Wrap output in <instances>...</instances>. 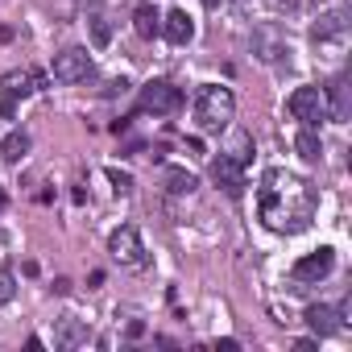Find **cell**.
Returning a JSON list of instances; mask_svg holds the SVG:
<instances>
[{"mask_svg":"<svg viewBox=\"0 0 352 352\" xmlns=\"http://www.w3.org/2000/svg\"><path fill=\"white\" fill-rule=\"evenodd\" d=\"M315 208H319V195L307 179L282 170V166H270L261 174V187H257V216L270 232H307L311 220H315Z\"/></svg>","mask_w":352,"mask_h":352,"instance_id":"cell-1","label":"cell"},{"mask_svg":"<svg viewBox=\"0 0 352 352\" xmlns=\"http://www.w3.org/2000/svg\"><path fill=\"white\" fill-rule=\"evenodd\" d=\"M236 120V96L220 83H204L195 91V124L199 133H228Z\"/></svg>","mask_w":352,"mask_h":352,"instance_id":"cell-2","label":"cell"},{"mask_svg":"<svg viewBox=\"0 0 352 352\" xmlns=\"http://www.w3.org/2000/svg\"><path fill=\"white\" fill-rule=\"evenodd\" d=\"M108 257L120 265V270H145L149 265V253L141 245V232L133 224H120L112 236H108Z\"/></svg>","mask_w":352,"mask_h":352,"instance_id":"cell-3","label":"cell"},{"mask_svg":"<svg viewBox=\"0 0 352 352\" xmlns=\"http://www.w3.org/2000/svg\"><path fill=\"white\" fill-rule=\"evenodd\" d=\"M34 91H46V75L42 71H34V67H21V71H9L5 79H0V112L5 116H13V104L17 100H25V96H34Z\"/></svg>","mask_w":352,"mask_h":352,"instance_id":"cell-4","label":"cell"},{"mask_svg":"<svg viewBox=\"0 0 352 352\" xmlns=\"http://www.w3.org/2000/svg\"><path fill=\"white\" fill-rule=\"evenodd\" d=\"M286 112L302 124V129H319L327 120V104H323V87H294L286 100Z\"/></svg>","mask_w":352,"mask_h":352,"instance_id":"cell-5","label":"cell"},{"mask_svg":"<svg viewBox=\"0 0 352 352\" xmlns=\"http://www.w3.org/2000/svg\"><path fill=\"white\" fill-rule=\"evenodd\" d=\"M187 100H183V87H174L166 79H149L141 87V112H153V116H174Z\"/></svg>","mask_w":352,"mask_h":352,"instance_id":"cell-6","label":"cell"},{"mask_svg":"<svg viewBox=\"0 0 352 352\" xmlns=\"http://www.w3.org/2000/svg\"><path fill=\"white\" fill-rule=\"evenodd\" d=\"M331 270H336V249L319 245V249H311L307 257H298V261H294L290 278H294V282H302V286H319L323 278H331Z\"/></svg>","mask_w":352,"mask_h":352,"instance_id":"cell-7","label":"cell"},{"mask_svg":"<svg viewBox=\"0 0 352 352\" xmlns=\"http://www.w3.org/2000/svg\"><path fill=\"white\" fill-rule=\"evenodd\" d=\"M311 38H315V46L319 50H344L348 46V21H344V13L340 9H327V13H319V21L311 25Z\"/></svg>","mask_w":352,"mask_h":352,"instance_id":"cell-8","label":"cell"},{"mask_svg":"<svg viewBox=\"0 0 352 352\" xmlns=\"http://www.w3.org/2000/svg\"><path fill=\"white\" fill-rule=\"evenodd\" d=\"M54 79L67 83V87L87 83V79H91V54H87L83 46H71V50L54 54Z\"/></svg>","mask_w":352,"mask_h":352,"instance_id":"cell-9","label":"cell"},{"mask_svg":"<svg viewBox=\"0 0 352 352\" xmlns=\"http://www.w3.org/2000/svg\"><path fill=\"white\" fill-rule=\"evenodd\" d=\"M212 183L228 195V199H241L245 195V166L232 157V153H220L212 162Z\"/></svg>","mask_w":352,"mask_h":352,"instance_id":"cell-10","label":"cell"},{"mask_svg":"<svg viewBox=\"0 0 352 352\" xmlns=\"http://www.w3.org/2000/svg\"><path fill=\"white\" fill-rule=\"evenodd\" d=\"M162 34H166L170 46H187V42L195 38V21H191V13H187V9H170V13L162 17Z\"/></svg>","mask_w":352,"mask_h":352,"instance_id":"cell-11","label":"cell"},{"mask_svg":"<svg viewBox=\"0 0 352 352\" xmlns=\"http://www.w3.org/2000/svg\"><path fill=\"white\" fill-rule=\"evenodd\" d=\"M87 340H91V327H87L83 319L63 315V319L54 323V344H58V348H83Z\"/></svg>","mask_w":352,"mask_h":352,"instance_id":"cell-12","label":"cell"},{"mask_svg":"<svg viewBox=\"0 0 352 352\" xmlns=\"http://www.w3.org/2000/svg\"><path fill=\"white\" fill-rule=\"evenodd\" d=\"M323 104H327V120H336V124H344V120H348V112H352V108H348V79H344V75L327 83Z\"/></svg>","mask_w":352,"mask_h":352,"instance_id":"cell-13","label":"cell"},{"mask_svg":"<svg viewBox=\"0 0 352 352\" xmlns=\"http://www.w3.org/2000/svg\"><path fill=\"white\" fill-rule=\"evenodd\" d=\"M340 319H344V311H340V307H327V302L307 307V323H311V331H315V336H336V331H340Z\"/></svg>","mask_w":352,"mask_h":352,"instance_id":"cell-14","label":"cell"},{"mask_svg":"<svg viewBox=\"0 0 352 352\" xmlns=\"http://www.w3.org/2000/svg\"><path fill=\"white\" fill-rule=\"evenodd\" d=\"M162 187L170 191V195H191L195 187H199V179L191 170H183V166H166L162 170Z\"/></svg>","mask_w":352,"mask_h":352,"instance_id":"cell-15","label":"cell"},{"mask_svg":"<svg viewBox=\"0 0 352 352\" xmlns=\"http://www.w3.org/2000/svg\"><path fill=\"white\" fill-rule=\"evenodd\" d=\"M133 30H137V38H157L162 34V13L153 9V5H137L133 9Z\"/></svg>","mask_w":352,"mask_h":352,"instance_id":"cell-16","label":"cell"},{"mask_svg":"<svg viewBox=\"0 0 352 352\" xmlns=\"http://www.w3.org/2000/svg\"><path fill=\"white\" fill-rule=\"evenodd\" d=\"M294 153H298L302 162H319V157H323L319 133H315V129H298V133H294Z\"/></svg>","mask_w":352,"mask_h":352,"instance_id":"cell-17","label":"cell"},{"mask_svg":"<svg viewBox=\"0 0 352 352\" xmlns=\"http://www.w3.org/2000/svg\"><path fill=\"white\" fill-rule=\"evenodd\" d=\"M25 153H30V133H21V129H17V133H9V137H5V145H0V157H5L9 166H13V162H21Z\"/></svg>","mask_w":352,"mask_h":352,"instance_id":"cell-18","label":"cell"},{"mask_svg":"<svg viewBox=\"0 0 352 352\" xmlns=\"http://www.w3.org/2000/svg\"><path fill=\"white\" fill-rule=\"evenodd\" d=\"M13 294H17V278H13L9 270H0V307L13 302Z\"/></svg>","mask_w":352,"mask_h":352,"instance_id":"cell-19","label":"cell"},{"mask_svg":"<svg viewBox=\"0 0 352 352\" xmlns=\"http://www.w3.org/2000/svg\"><path fill=\"white\" fill-rule=\"evenodd\" d=\"M91 42H96V46H108V42H112V30H108L104 17H91Z\"/></svg>","mask_w":352,"mask_h":352,"instance_id":"cell-20","label":"cell"},{"mask_svg":"<svg viewBox=\"0 0 352 352\" xmlns=\"http://www.w3.org/2000/svg\"><path fill=\"white\" fill-rule=\"evenodd\" d=\"M108 179H112L116 195H129V191H133V179H129V174H120V170H108Z\"/></svg>","mask_w":352,"mask_h":352,"instance_id":"cell-21","label":"cell"},{"mask_svg":"<svg viewBox=\"0 0 352 352\" xmlns=\"http://www.w3.org/2000/svg\"><path fill=\"white\" fill-rule=\"evenodd\" d=\"M204 9H220V0H204Z\"/></svg>","mask_w":352,"mask_h":352,"instance_id":"cell-22","label":"cell"},{"mask_svg":"<svg viewBox=\"0 0 352 352\" xmlns=\"http://www.w3.org/2000/svg\"><path fill=\"white\" fill-rule=\"evenodd\" d=\"M5 204H9V199H5V187H0V212H5Z\"/></svg>","mask_w":352,"mask_h":352,"instance_id":"cell-23","label":"cell"}]
</instances>
